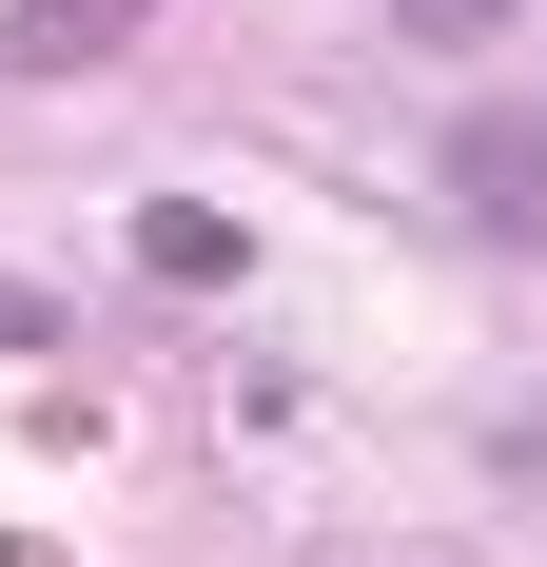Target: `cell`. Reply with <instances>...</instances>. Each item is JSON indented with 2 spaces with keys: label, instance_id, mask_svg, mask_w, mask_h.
Listing matches in <instances>:
<instances>
[{
  "label": "cell",
  "instance_id": "obj_1",
  "mask_svg": "<svg viewBox=\"0 0 547 567\" xmlns=\"http://www.w3.org/2000/svg\"><path fill=\"white\" fill-rule=\"evenodd\" d=\"M450 216L489 235V255H547V117H450Z\"/></svg>",
  "mask_w": 547,
  "mask_h": 567
},
{
  "label": "cell",
  "instance_id": "obj_2",
  "mask_svg": "<svg viewBox=\"0 0 547 567\" xmlns=\"http://www.w3.org/2000/svg\"><path fill=\"white\" fill-rule=\"evenodd\" d=\"M117 20L137 0H0V59L20 79H79V59H117Z\"/></svg>",
  "mask_w": 547,
  "mask_h": 567
},
{
  "label": "cell",
  "instance_id": "obj_3",
  "mask_svg": "<svg viewBox=\"0 0 547 567\" xmlns=\"http://www.w3.org/2000/svg\"><path fill=\"white\" fill-rule=\"evenodd\" d=\"M137 255H157V293H235V255H255V235H235V216H176V196H157V216H137Z\"/></svg>",
  "mask_w": 547,
  "mask_h": 567
},
{
  "label": "cell",
  "instance_id": "obj_4",
  "mask_svg": "<svg viewBox=\"0 0 547 567\" xmlns=\"http://www.w3.org/2000/svg\"><path fill=\"white\" fill-rule=\"evenodd\" d=\"M391 20H411L431 59H469V40H508V0H391Z\"/></svg>",
  "mask_w": 547,
  "mask_h": 567
},
{
  "label": "cell",
  "instance_id": "obj_5",
  "mask_svg": "<svg viewBox=\"0 0 547 567\" xmlns=\"http://www.w3.org/2000/svg\"><path fill=\"white\" fill-rule=\"evenodd\" d=\"M0 352H59V293L40 275H0Z\"/></svg>",
  "mask_w": 547,
  "mask_h": 567
}]
</instances>
